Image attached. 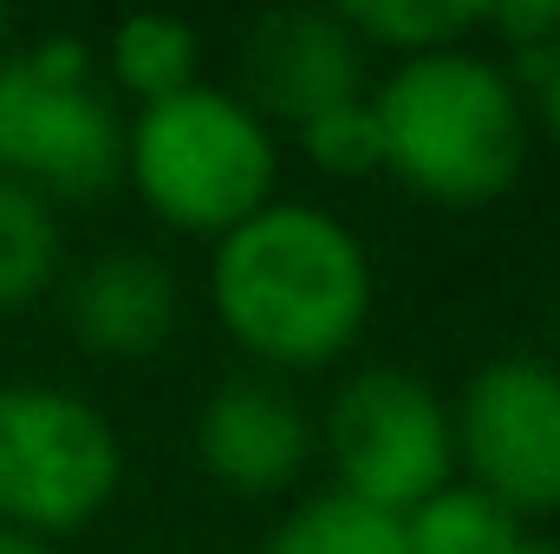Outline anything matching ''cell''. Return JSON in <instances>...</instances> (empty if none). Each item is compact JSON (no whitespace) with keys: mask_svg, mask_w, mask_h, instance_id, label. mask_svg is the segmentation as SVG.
Segmentation results:
<instances>
[{"mask_svg":"<svg viewBox=\"0 0 560 554\" xmlns=\"http://www.w3.org/2000/svg\"><path fill=\"white\" fill-rule=\"evenodd\" d=\"M372 249L313 203H268L209 242V313L222 339L268 379L339 366L372 326Z\"/></svg>","mask_w":560,"mask_h":554,"instance_id":"obj_1","label":"cell"},{"mask_svg":"<svg viewBox=\"0 0 560 554\" xmlns=\"http://www.w3.org/2000/svg\"><path fill=\"white\" fill-rule=\"evenodd\" d=\"M378 176L405 183L436 209H482L528 170V99L482 46L423 53L372 79Z\"/></svg>","mask_w":560,"mask_h":554,"instance_id":"obj_2","label":"cell"},{"mask_svg":"<svg viewBox=\"0 0 560 554\" xmlns=\"http://www.w3.org/2000/svg\"><path fill=\"white\" fill-rule=\"evenodd\" d=\"M125 183L163 229L222 242L280 203V131L242 92L202 79L125 118Z\"/></svg>","mask_w":560,"mask_h":554,"instance_id":"obj_3","label":"cell"},{"mask_svg":"<svg viewBox=\"0 0 560 554\" xmlns=\"http://www.w3.org/2000/svg\"><path fill=\"white\" fill-rule=\"evenodd\" d=\"M0 176L52 209L105 203L125 183V105L79 33H20L0 59Z\"/></svg>","mask_w":560,"mask_h":554,"instance_id":"obj_4","label":"cell"},{"mask_svg":"<svg viewBox=\"0 0 560 554\" xmlns=\"http://www.w3.org/2000/svg\"><path fill=\"white\" fill-rule=\"evenodd\" d=\"M125 489V437L72 385H0V529L59 549L85 535Z\"/></svg>","mask_w":560,"mask_h":554,"instance_id":"obj_5","label":"cell"},{"mask_svg":"<svg viewBox=\"0 0 560 554\" xmlns=\"http://www.w3.org/2000/svg\"><path fill=\"white\" fill-rule=\"evenodd\" d=\"M313 430L332 470L326 489L385 516H405L443 483H456L450 392H436L411 366H352L332 385L326 412L313 417Z\"/></svg>","mask_w":560,"mask_h":554,"instance_id":"obj_6","label":"cell"},{"mask_svg":"<svg viewBox=\"0 0 560 554\" xmlns=\"http://www.w3.org/2000/svg\"><path fill=\"white\" fill-rule=\"evenodd\" d=\"M456 476L515 522L560 516V359L495 353L450 399Z\"/></svg>","mask_w":560,"mask_h":554,"instance_id":"obj_7","label":"cell"},{"mask_svg":"<svg viewBox=\"0 0 560 554\" xmlns=\"http://www.w3.org/2000/svg\"><path fill=\"white\" fill-rule=\"evenodd\" d=\"M319 430L306 399L268 372H229L196 405V463L215 489L242 503H275L306 483Z\"/></svg>","mask_w":560,"mask_h":554,"instance_id":"obj_8","label":"cell"},{"mask_svg":"<svg viewBox=\"0 0 560 554\" xmlns=\"http://www.w3.org/2000/svg\"><path fill=\"white\" fill-rule=\"evenodd\" d=\"M242 72H248L242 99L275 131H300L306 118L372 92V53L359 46L339 7H287L255 20L242 46Z\"/></svg>","mask_w":560,"mask_h":554,"instance_id":"obj_9","label":"cell"},{"mask_svg":"<svg viewBox=\"0 0 560 554\" xmlns=\"http://www.w3.org/2000/svg\"><path fill=\"white\" fill-rule=\"evenodd\" d=\"M59 287H66V333L92 359H112V366L156 359L183 326L176 268L150 249H98Z\"/></svg>","mask_w":560,"mask_h":554,"instance_id":"obj_10","label":"cell"},{"mask_svg":"<svg viewBox=\"0 0 560 554\" xmlns=\"http://www.w3.org/2000/svg\"><path fill=\"white\" fill-rule=\"evenodd\" d=\"M98 72L112 99H131V112L176 99L202 85V33L183 20H118L98 46Z\"/></svg>","mask_w":560,"mask_h":554,"instance_id":"obj_11","label":"cell"},{"mask_svg":"<svg viewBox=\"0 0 560 554\" xmlns=\"http://www.w3.org/2000/svg\"><path fill=\"white\" fill-rule=\"evenodd\" d=\"M66 280V216L0 176V313L39 307Z\"/></svg>","mask_w":560,"mask_h":554,"instance_id":"obj_12","label":"cell"},{"mask_svg":"<svg viewBox=\"0 0 560 554\" xmlns=\"http://www.w3.org/2000/svg\"><path fill=\"white\" fill-rule=\"evenodd\" d=\"M398 529H405V554H522L528 542V522H515L495 496H482L463 476L423 496L418 509H405Z\"/></svg>","mask_w":560,"mask_h":554,"instance_id":"obj_13","label":"cell"},{"mask_svg":"<svg viewBox=\"0 0 560 554\" xmlns=\"http://www.w3.org/2000/svg\"><path fill=\"white\" fill-rule=\"evenodd\" d=\"M261 554H405V529H398V516H385L372 503L313 489L268 529Z\"/></svg>","mask_w":560,"mask_h":554,"instance_id":"obj_14","label":"cell"},{"mask_svg":"<svg viewBox=\"0 0 560 554\" xmlns=\"http://www.w3.org/2000/svg\"><path fill=\"white\" fill-rule=\"evenodd\" d=\"M339 13L359 33V46L392 53V66L476 46V33H482V7H463V0H385V7H339Z\"/></svg>","mask_w":560,"mask_h":554,"instance_id":"obj_15","label":"cell"},{"mask_svg":"<svg viewBox=\"0 0 560 554\" xmlns=\"http://www.w3.org/2000/svg\"><path fill=\"white\" fill-rule=\"evenodd\" d=\"M293 150L306 157V170L332 176V183H365L378 176V118H372V92L352 105H332L319 118H306L300 131H287Z\"/></svg>","mask_w":560,"mask_h":554,"instance_id":"obj_16","label":"cell"},{"mask_svg":"<svg viewBox=\"0 0 560 554\" xmlns=\"http://www.w3.org/2000/svg\"><path fill=\"white\" fill-rule=\"evenodd\" d=\"M509 79H515L522 99H528V125L560 150V39L548 46V53H535L528 66H515Z\"/></svg>","mask_w":560,"mask_h":554,"instance_id":"obj_17","label":"cell"},{"mask_svg":"<svg viewBox=\"0 0 560 554\" xmlns=\"http://www.w3.org/2000/svg\"><path fill=\"white\" fill-rule=\"evenodd\" d=\"M0 554H59V549H46V542H26V535H7V529H0Z\"/></svg>","mask_w":560,"mask_h":554,"instance_id":"obj_18","label":"cell"},{"mask_svg":"<svg viewBox=\"0 0 560 554\" xmlns=\"http://www.w3.org/2000/svg\"><path fill=\"white\" fill-rule=\"evenodd\" d=\"M13 39H20V20H13V13H7V7H0V59H7V53H13Z\"/></svg>","mask_w":560,"mask_h":554,"instance_id":"obj_19","label":"cell"},{"mask_svg":"<svg viewBox=\"0 0 560 554\" xmlns=\"http://www.w3.org/2000/svg\"><path fill=\"white\" fill-rule=\"evenodd\" d=\"M522 554H560V542H548V535H528V542H522Z\"/></svg>","mask_w":560,"mask_h":554,"instance_id":"obj_20","label":"cell"}]
</instances>
